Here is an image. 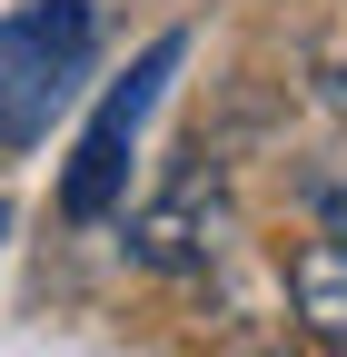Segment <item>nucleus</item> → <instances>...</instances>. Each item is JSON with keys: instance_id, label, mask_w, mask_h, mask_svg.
I'll list each match as a JSON object with an SVG mask.
<instances>
[{"instance_id": "nucleus-1", "label": "nucleus", "mask_w": 347, "mask_h": 357, "mask_svg": "<svg viewBox=\"0 0 347 357\" xmlns=\"http://www.w3.org/2000/svg\"><path fill=\"white\" fill-rule=\"evenodd\" d=\"M100 50V10L90 0H30V10H0V149H30L50 129Z\"/></svg>"}, {"instance_id": "nucleus-2", "label": "nucleus", "mask_w": 347, "mask_h": 357, "mask_svg": "<svg viewBox=\"0 0 347 357\" xmlns=\"http://www.w3.org/2000/svg\"><path fill=\"white\" fill-rule=\"evenodd\" d=\"M179 60H189V30H159L149 50H139V70L100 100L79 159L60 169V218H70V229H90V218L119 208V189H129V149H139V129H149V109H159V89H169V70H179Z\"/></svg>"}, {"instance_id": "nucleus-3", "label": "nucleus", "mask_w": 347, "mask_h": 357, "mask_svg": "<svg viewBox=\"0 0 347 357\" xmlns=\"http://www.w3.org/2000/svg\"><path fill=\"white\" fill-rule=\"evenodd\" d=\"M288 298H298V318H308V337H327L347 357V248L337 238H308L288 258Z\"/></svg>"}, {"instance_id": "nucleus-4", "label": "nucleus", "mask_w": 347, "mask_h": 357, "mask_svg": "<svg viewBox=\"0 0 347 357\" xmlns=\"http://www.w3.org/2000/svg\"><path fill=\"white\" fill-rule=\"evenodd\" d=\"M129 248H139L149 268H199L208 258V229H199V178H179V189H169L139 229H129Z\"/></svg>"}, {"instance_id": "nucleus-5", "label": "nucleus", "mask_w": 347, "mask_h": 357, "mask_svg": "<svg viewBox=\"0 0 347 357\" xmlns=\"http://www.w3.org/2000/svg\"><path fill=\"white\" fill-rule=\"evenodd\" d=\"M318 100L347 119V50H327V60H318Z\"/></svg>"}, {"instance_id": "nucleus-6", "label": "nucleus", "mask_w": 347, "mask_h": 357, "mask_svg": "<svg viewBox=\"0 0 347 357\" xmlns=\"http://www.w3.org/2000/svg\"><path fill=\"white\" fill-rule=\"evenodd\" d=\"M318 238L347 248V189H318Z\"/></svg>"}, {"instance_id": "nucleus-7", "label": "nucleus", "mask_w": 347, "mask_h": 357, "mask_svg": "<svg viewBox=\"0 0 347 357\" xmlns=\"http://www.w3.org/2000/svg\"><path fill=\"white\" fill-rule=\"evenodd\" d=\"M0 229H10V208H0Z\"/></svg>"}]
</instances>
